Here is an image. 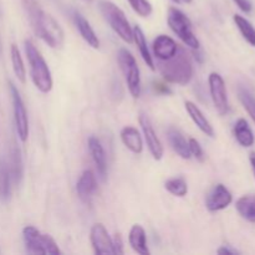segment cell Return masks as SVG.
I'll use <instances>...</instances> for the list:
<instances>
[{"mask_svg":"<svg viewBox=\"0 0 255 255\" xmlns=\"http://www.w3.org/2000/svg\"><path fill=\"white\" fill-rule=\"evenodd\" d=\"M32 31L51 49L60 50L65 45V32L59 22L42 10L36 0H21Z\"/></svg>","mask_w":255,"mask_h":255,"instance_id":"6da1fadb","label":"cell"},{"mask_svg":"<svg viewBox=\"0 0 255 255\" xmlns=\"http://www.w3.org/2000/svg\"><path fill=\"white\" fill-rule=\"evenodd\" d=\"M157 67L163 79L169 84L186 86L193 79V64L186 49L182 46H178V50L173 57L164 61H158Z\"/></svg>","mask_w":255,"mask_h":255,"instance_id":"7a4b0ae2","label":"cell"},{"mask_svg":"<svg viewBox=\"0 0 255 255\" xmlns=\"http://www.w3.org/2000/svg\"><path fill=\"white\" fill-rule=\"evenodd\" d=\"M24 50L26 55L27 62L30 66V76H31L32 84L41 94H49L54 86L52 75L49 69V65L42 57L41 52L36 49L31 40H25Z\"/></svg>","mask_w":255,"mask_h":255,"instance_id":"3957f363","label":"cell"},{"mask_svg":"<svg viewBox=\"0 0 255 255\" xmlns=\"http://www.w3.org/2000/svg\"><path fill=\"white\" fill-rule=\"evenodd\" d=\"M99 9L104 19L109 22L111 29L127 44L133 42V29L129 25L126 14L115 2L109 0H101L99 2Z\"/></svg>","mask_w":255,"mask_h":255,"instance_id":"277c9868","label":"cell"},{"mask_svg":"<svg viewBox=\"0 0 255 255\" xmlns=\"http://www.w3.org/2000/svg\"><path fill=\"white\" fill-rule=\"evenodd\" d=\"M22 241H24L25 249L29 254L35 255H61L56 242L49 236L42 234L41 232L34 226H26L22 229Z\"/></svg>","mask_w":255,"mask_h":255,"instance_id":"5b68a950","label":"cell"},{"mask_svg":"<svg viewBox=\"0 0 255 255\" xmlns=\"http://www.w3.org/2000/svg\"><path fill=\"white\" fill-rule=\"evenodd\" d=\"M167 22L172 31L182 40L184 45L191 47L192 50L201 49V42L197 39L192 27V21L181 9L171 6L167 14Z\"/></svg>","mask_w":255,"mask_h":255,"instance_id":"8992f818","label":"cell"},{"mask_svg":"<svg viewBox=\"0 0 255 255\" xmlns=\"http://www.w3.org/2000/svg\"><path fill=\"white\" fill-rule=\"evenodd\" d=\"M117 61H119L120 69L126 80L128 92L133 99H139L142 92V82L141 72H139L136 59L131 54V51H128L127 49H121L117 55Z\"/></svg>","mask_w":255,"mask_h":255,"instance_id":"52a82bcc","label":"cell"},{"mask_svg":"<svg viewBox=\"0 0 255 255\" xmlns=\"http://www.w3.org/2000/svg\"><path fill=\"white\" fill-rule=\"evenodd\" d=\"M10 95H11L12 110H14V121H15V129H16L17 137L22 143L27 141L29 138V117H27L26 107H25L22 97L20 96L19 90L16 89L12 82H9Z\"/></svg>","mask_w":255,"mask_h":255,"instance_id":"ba28073f","label":"cell"},{"mask_svg":"<svg viewBox=\"0 0 255 255\" xmlns=\"http://www.w3.org/2000/svg\"><path fill=\"white\" fill-rule=\"evenodd\" d=\"M209 94H211L212 102L216 107L217 112L221 116H224L229 112V101L228 92L224 79L218 72H211L208 76Z\"/></svg>","mask_w":255,"mask_h":255,"instance_id":"9c48e42d","label":"cell"},{"mask_svg":"<svg viewBox=\"0 0 255 255\" xmlns=\"http://www.w3.org/2000/svg\"><path fill=\"white\" fill-rule=\"evenodd\" d=\"M139 126H141L142 133H143L144 141H146L147 147H148L149 153L152 154L156 161H161L162 157L164 154V148L162 146L161 139L157 136L156 131H154L153 126H152V122L149 120V117L146 114H139Z\"/></svg>","mask_w":255,"mask_h":255,"instance_id":"30bf717a","label":"cell"},{"mask_svg":"<svg viewBox=\"0 0 255 255\" xmlns=\"http://www.w3.org/2000/svg\"><path fill=\"white\" fill-rule=\"evenodd\" d=\"M90 242L94 248L95 254L107 255L114 254V246H112V238L110 237L109 232L105 228L102 223H96L92 226L90 232Z\"/></svg>","mask_w":255,"mask_h":255,"instance_id":"8fae6325","label":"cell"},{"mask_svg":"<svg viewBox=\"0 0 255 255\" xmlns=\"http://www.w3.org/2000/svg\"><path fill=\"white\" fill-rule=\"evenodd\" d=\"M233 202L231 191L224 184L218 183L213 187L206 199V207L209 212H219L228 208Z\"/></svg>","mask_w":255,"mask_h":255,"instance_id":"7c38bea8","label":"cell"},{"mask_svg":"<svg viewBox=\"0 0 255 255\" xmlns=\"http://www.w3.org/2000/svg\"><path fill=\"white\" fill-rule=\"evenodd\" d=\"M87 146H89V151L91 153L92 161H94L95 167L97 169V174H99L101 181H106L107 176V161H106V153L102 147L101 142L97 137L91 136L87 141Z\"/></svg>","mask_w":255,"mask_h":255,"instance_id":"4fadbf2b","label":"cell"},{"mask_svg":"<svg viewBox=\"0 0 255 255\" xmlns=\"http://www.w3.org/2000/svg\"><path fill=\"white\" fill-rule=\"evenodd\" d=\"M179 45L172 39L171 36L167 35H158L156 39L153 40L152 44V50H153V55L158 61H164L176 55L177 50H178Z\"/></svg>","mask_w":255,"mask_h":255,"instance_id":"5bb4252c","label":"cell"},{"mask_svg":"<svg viewBox=\"0 0 255 255\" xmlns=\"http://www.w3.org/2000/svg\"><path fill=\"white\" fill-rule=\"evenodd\" d=\"M184 107H186V111L187 114H188V116L191 117L193 124L198 127L199 131L203 132L206 136L214 138V137H216V132H214L213 126H212L211 122L208 121V119L204 116L203 111L192 101L184 102Z\"/></svg>","mask_w":255,"mask_h":255,"instance_id":"9a60e30c","label":"cell"},{"mask_svg":"<svg viewBox=\"0 0 255 255\" xmlns=\"http://www.w3.org/2000/svg\"><path fill=\"white\" fill-rule=\"evenodd\" d=\"M72 20L75 22V26L79 30L80 35H81L82 39L87 42L89 46H91L92 49H99L100 47V39L97 37L96 32L92 29L91 24L89 22V20L79 11L72 12Z\"/></svg>","mask_w":255,"mask_h":255,"instance_id":"2e32d148","label":"cell"},{"mask_svg":"<svg viewBox=\"0 0 255 255\" xmlns=\"http://www.w3.org/2000/svg\"><path fill=\"white\" fill-rule=\"evenodd\" d=\"M97 189L96 176L91 169H85L76 183L77 196L81 201L89 202Z\"/></svg>","mask_w":255,"mask_h":255,"instance_id":"e0dca14e","label":"cell"},{"mask_svg":"<svg viewBox=\"0 0 255 255\" xmlns=\"http://www.w3.org/2000/svg\"><path fill=\"white\" fill-rule=\"evenodd\" d=\"M121 137L122 143L126 146L127 149L134 154H141L143 152V139H142L141 133L136 127L126 126L121 129Z\"/></svg>","mask_w":255,"mask_h":255,"instance_id":"ac0fdd59","label":"cell"},{"mask_svg":"<svg viewBox=\"0 0 255 255\" xmlns=\"http://www.w3.org/2000/svg\"><path fill=\"white\" fill-rule=\"evenodd\" d=\"M128 243L131 246V248L133 249V252H136L139 255H149L148 246H147V236L146 231L143 229V227L139 226V224H134L132 226L131 231L128 234Z\"/></svg>","mask_w":255,"mask_h":255,"instance_id":"d6986e66","label":"cell"},{"mask_svg":"<svg viewBox=\"0 0 255 255\" xmlns=\"http://www.w3.org/2000/svg\"><path fill=\"white\" fill-rule=\"evenodd\" d=\"M167 138H168L169 144H171L172 149L178 154L181 158L183 159H189L191 158V152H189V146L188 141L184 138V136L182 134L181 131H178L177 128H169L167 132Z\"/></svg>","mask_w":255,"mask_h":255,"instance_id":"ffe728a7","label":"cell"},{"mask_svg":"<svg viewBox=\"0 0 255 255\" xmlns=\"http://www.w3.org/2000/svg\"><path fill=\"white\" fill-rule=\"evenodd\" d=\"M234 137L244 148H249L255 143V136L246 119H239L234 125Z\"/></svg>","mask_w":255,"mask_h":255,"instance_id":"44dd1931","label":"cell"},{"mask_svg":"<svg viewBox=\"0 0 255 255\" xmlns=\"http://www.w3.org/2000/svg\"><path fill=\"white\" fill-rule=\"evenodd\" d=\"M133 42L137 45V47H138L139 54H141L144 64H146L152 71H154V70H156V65H154L153 56H152L151 51H149L148 49V44H147L143 30H142L138 25H136V26L133 27Z\"/></svg>","mask_w":255,"mask_h":255,"instance_id":"7402d4cb","label":"cell"},{"mask_svg":"<svg viewBox=\"0 0 255 255\" xmlns=\"http://www.w3.org/2000/svg\"><path fill=\"white\" fill-rule=\"evenodd\" d=\"M237 212L247 222L255 223V194L243 196L237 201Z\"/></svg>","mask_w":255,"mask_h":255,"instance_id":"603a6c76","label":"cell"},{"mask_svg":"<svg viewBox=\"0 0 255 255\" xmlns=\"http://www.w3.org/2000/svg\"><path fill=\"white\" fill-rule=\"evenodd\" d=\"M9 171L11 181L19 186L22 181V177H24V166H22L21 152L17 147H12L11 152H10Z\"/></svg>","mask_w":255,"mask_h":255,"instance_id":"cb8c5ba5","label":"cell"},{"mask_svg":"<svg viewBox=\"0 0 255 255\" xmlns=\"http://www.w3.org/2000/svg\"><path fill=\"white\" fill-rule=\"evenodd\" d=\"M11 197V176L9 166L0 159V201L9 202Z\"/></svg>","mask_w":255,"mask_h":255,"instance_id":"d4e9b609","label":"cell"},{"mask_svg":"<svg viewBox=\"0 0 255 255\" xmlns=\"http://www.w3.org/2000/svg\"><path fill=\"white\" fill-rule=\"evenodd\" d=\"M10 56H11V65L15 76L21 84H25L26 82V69H25L21 52L15 44H12L10 47Z\"/></svg>","mask_w":255,"mask_h":255,"instance_id":"484cf974","label":"cell"},{"mask_svg":"<svg viewBox=\"0 0 255 255\" xmlns=\"http://www.w3.org/2000/svg\"><path fill=\"white\" fill-rule=\"evenodd\" d=\"M233 20L236 22L237 27H238L239 32L242 34V36L246 39L248 44L255 47V27L253 26V24L248 19H246V17L239 14L234 15Z\"/></svg>","mask_w":255,"mask_h":255,"instance_id":"4316f807","label":"cell"},{"mask_svg":"<svg viewBox=\"0 0 255 255\" xmlns=\"http://www.w3.org/2000/svg\"><path fill=\"white\" fill-rule=\"evenodd\" d=\"M164 188L169 193L173 194L174 197H179V198H183L188 193V184H187V181L183 177H174V178L166 181Z\"/></svg>","mask_w":255,"mask_h":255,"instance_id":"83f0119b","label":"cell"},{"mask_svg":"<svg viewBox=\"0 0 255 255\" xmlns=\"http://www.w3.org/2000/svg\"><path fill=\"white\" fill-rule=\"evenodd\" d=\"M238 99L239 101L243 105L244 110L248 112L249 116L252 117V120L255 124V96L249 91L247 87L241 86L238 89Z\"/></svg>","mask_w":255,"mask_h":255,"instance_id":"f1b7e54d","label":"cell"},{"mask_svg":"<svg viewBox=\"0 0 255 255\" xmlns=\"http://www.w3.org/2000/svg\"><path fill=\"white\" fill-rule=\"evenodd\" d=\"M127 1L132 10L141 17H148L153 12V6L148 0H127Z\"/></svg>","mask_w":255,"mask_h":255,"instance_id":"f546056e","label":"cell"},{"mask_svg":"<svg viewBox=\"0 0 255 255\" xmlns=\"http://www.w3.org/2000/svg\"><path fill=\"white\" fill-rule=\"evenodd\" d=\"M188 146H189V152H191V156H193L198 162L206 161V154H204L203 148H202L201 143H199L196 138H189Z\"/></svg>","mask_w":255,"mask_h":255,"instance_id":"4dcf8cb0","label":"cell"},{"mask_svg":"<svg viewBox=\"0 0 255 255\" xmlns=\"http://www.w3.org/2000/svg\"><path fill=\"white\" fill-rule=\"evenodd\" d=\"M112 246H114V254H124V242L120 234H116L115 238H112Z\"/></svg>","mask_w":255,"mask_h":255,"instance_id":"1f68e13d","label":"cell"},{"mask_svg":"<svg viewBox=\"0 0 255 255\" xmlns=\"http://www.w3.org/2000/svg\"><path fill=\"white\" fill-rule=\"evenodd\" d=\"M233 1L236 2L237 6H238L242 11L247 12V14H249V12L253 10V5H252L251 0H233Z\"/></svg>","mask_w":255,"mask_h":255,"instance_id":"d6a6232c","label":"cell"},{"mask_svg":"<svg viewBox=\"0 0 255 255\" xmlns=\"http://www.w3.org/2000/svg\"><path fill=\"white\" fill-rule=\"evenodd\" d=\"M153 90L154 92L159 95H171L172 90L169 89V86L162 84V82H153Z\"/></svg>","mask_w":255,"mask_h":255,"instance_id":"836d02e7","label":"cell"},{"mask_svg":"<svg viewBox=\"0 0 255 255\" xmlns=\"http://www.w3.org/2000/svg\"><path fill=\"white\" fill-rule=\"evenodd\" d=\"M217 253H218L219 255H238L239 252L236 251V249L231 248V247H221V248L217 251Z\"/></svg>","mask_w":255,"mask_h":255,"instance_id":"e575fe53","label":"cell"},{"mask_svg":"<svg viewBox=\"0 0 255 255\" xmlns=\"http://www.w3.org/2000/svg\"><path fill=\"white\" fill-rule=\"evenodd\" d=\"M193 55H194V59L197 60V62H199V64H203L204 56H203V52H201V49L193 50Z\"/></svg>","mask_w":255,"mask_h":255,"instance_id":"d590c367","label":"cell"},{"mask_svg":"<svg viewBox=\"0 0 255 255\" xmlns=\"http://www.w3.org/2000/svg\"><path fill=\"white\" fill-rule=\"evenodd\" d=\"M249 161H251L252 168H253L254 177H255V153H252V154H251V157H249Z\"/></svg>","mask_w":255,"mask_h":255,"instance_id":"8d00e7d4","label":"cell"},{"mask_svg":"<svg viewBox=\"0 0 255 255\" xmlns=\"http://www.w3.org/2000/svg\"><path fill=\"white\" fill-rule=\"evenodd\" d=\"M193 0H181V2H186V4H191Z\"/></svg>","mask_w":255,"mask_h":255,"instance_id":"74e56055","label":"cell"},{"mask_svg":"<svg viewBox=\"0 0 255 255\" xmlns=\"http://www.w3.org/2000/svg\"><path fill=\"white\" fill-rule=\"evenodd\" d=\"M173 2H176V4H181V0H172Z\"/></svg>","mask_w":255,"mask_h":255,"instance_id":"f35d334b","label":"cell"},{"mask_svg":"<svg viewBox=\"0 0 255 255\" xmlns=\"http://www.w3.org/2000/svg\"><path fill=\"white\" fill-rule=\"evenodd\" d=\"M85 1H89L90 2V1H92V0H85Z\"/></svg>","mask_w":255,"mask_h":255,"instance_id":"ab89813d","label":"cell"},{"mask_svg":"<svg viewBox=\"0 0 255 255\" xmlns=\"http://www.w3.org/2000/svg\"><path fill=\"white\" fill-rule=\"evenodd\" d=\"M0 50H1V47H0Z\"/></svg>","mask_w":255,"mask_h":255,"instance_id":"60d3db41","label":"cell"}]
</instances>
